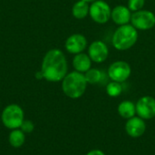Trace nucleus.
Returning <instances> with one entry per match:
<instances>
[{
  "label": "nucleus",
  "instance_id": "nucleus-1",
  "mask_svg": "<svg viewBox=\"0 0 155 155\" xmlns=\"http://www.w3.org/2000/svg\"><path fill=\"white\" fill-rule=\"evenodd\" d=\"M41 71L44 79L51 82L63 80L67 74V61L60 49L49 50L42 62Z\"/></svg>",
  "mask_w": 155,
  "mask_h": 155
},
{
  "label": "nucleus",
  "instance_id": "nucleus-2",
  "mask_svg": "<svg viewBox=\"0 0 155 155\" xmlns=\"http://www.w3.org/2000/svg\"><path fill=\"white\" fill-rule=\"evenodd\" d=\"M87 86V81L83 73L73 71L63 79L62 89L64 93L71 99H78L84 95Z\"/></svg>",
  "mask_w": 155,
  "mask_h": 155
},
{
  "label": "nucleus",
  "instance_id": "nucleus-3",
  "mask_svg": "<svg viewBox=\"0 0 155 155\" xmlns=\"http://www.w3.org/2000/svg\"><path fill=\"white\" fill-rule=\"evenodd\" d=\"M138 39V32L133 25L120 26L114 32L112 43L118 50H126L131 48Z\"/></svg>",
  "mask_w": 155,
  "mask_h": 155
},
{
  "label": "nucleus",
  "instance_id": "nucleus-4",
  "mask_svg": "<svg viewBox=\"0 0 155 155\" xmlns=\"http://www.w3.org/2000/svg\"><path fill=\"white\" fill-rule=\"evenodd\" d=\"M3 124L11 130L18 129L24 122V111L17 104H10L6 106L2 112Z\"/></svg>",
  "mask_w": 155,
  "mask_h": 155
},
{
  "label": "nucleus",
  "instance_id": "nucleus-5",
  "mask_svg": "<svg viewBox=\"0 0 155 155\" xmlns=\"http://www.w3.org/2000/svg\"><path fill=\"white\" fill-rule=\"evenodd\" d=\"M89 14L92 19L98 24H104L109 21L112 16L110 5L103 0H95L90 5Z\"/></svg>",
  "mask_w": 155,
  "mask_h": 155
},
{
  "label": "nucleus",
  "instance_id": "nucleus-6",
  "mask_svg": "<svg viewBox=\"0 0 155 155\" xmlns=\"http://www.w3.org/2000/svg\"><path fill=\"white\" fill-rule=\"evenodd\" d=\"M131 22L136 29L148 30L155 26V15L148 10H139L132 15Z\"/></svg>",
  "mask_w": 155,
  "mask_h": 155
},
{
  "label": "nucleus",
  "instance_id": "nucleus-7",
  "mask_svg": "<svg viewBox=\"0 0 155 155\" xmlns=\"http://www.w3.org/2000/svg\"><path fill=\"white\" fill-rule=\"evenodd\" d=\"M130 65L125 61H115L108 69V76L114 81L124 82L131 75Z\"/></svg>",
  "mask_w": 155,
  "mask_h": 155
},
{
  "label": "nucleus",
  "instance_id": "nucleus-8",
  "mask_svg": "<svg viewBox=\"0 0 155 155\" xmlns=\"http://www.w3.org/2000/svg\"><path fill=\"white\" fill-rule=\"evenodd\" d=\"M136 112L143 120H150L155 117V99L150 96L141 98L136 103Z\"/></svg>",
  "mask_w": 155,
  "mask_h": 155
},
{
  "label": "nucleus",
  "instance_id": "nucleus-9",
  "mask_svg": "<svg viewBox=\"0 0 155 155\" xmlns=\"http://www.w3.org/2000/svg\"><path fill=\"white\" fill-rule=\"evenodd\" d=\"M109 54V49L106 44L101 40L94 41L88 49V55L92 61L95 63H102L106 60Z\"/></svg>",
  "mask_w": 155,
  "mask_h": 155
},
{
  "label": "nucleus",
  "instance_id": "nucleus-10",
  "mask_svg": "<svg viewBox=\"0 0 155 155\" xmlns=\"http://www.w3.org/2000/svg\"><path fill=\"white\" fill-rule=\"evenodd\" d=\"M87 46V40L84 36L81 34H74L70 36L65 41V48L71 54L82 53Z\"/></svg>",
  "mask_w": 155,
  "mask_h": 155
},
{
  "label": "nucleus",
  "instance_id": "nucleus-11",
  "mask_svg": "<svg viewBox=\"0 0 155 155\" xmlns=\"http://www.w3.org/2000/svg\"><path fill=\"white\" fill-rule=\"evenodd\" d=\"M146 129L145 122H143V119L141 117H133L131 119H128V122L125 125L126 132L133 138H138L141 137Z\"/></svg>",
  "mask_w": 155,
  "mask_h": 155
},
{
  "label": "nucleus",
  "instance_id": "nucleus-12",
  "mask_svg": "<svg viewBox=\"0 0 155 155\" xmlns=\"http://www.w3.org/2000/svg\"><path fill=\"white\" fill-rule=\"evenodd\" d=\"M111 17L116 25H126L131 21V10L124 5H117L112 10Z\"/></svg>",
  "mask_w": 155,
  "mask_h": 155
},
{
  "label": "nucleus",
  "instance_id": "nucleus-13",
  "mask_svg": "<svg viewBox=\"0 0 155 155\" xmlns=\"http://www.w3.org/2000/svg\"><path fill=\"white\" fill-rule=\"evenodd\" d=\"M91 65H92V59L90 58L89 55H86L84 53L76 54L73 59V66L74 69L81 73L89 70L91 69Z\"/></svg>",
  "mask_w": 155,
  "mask_h": 155
},
{
  "label": "nucleus",
  "instance_id": "nucleus-14",
  "mask_svg": "<svg viewBox=\"0 0 155 155\" xmlns=\"http://www.w3.org/2000/svg\"><path fill=\"white\" fill-rule=\"evenodd\" d=\"M89 11H90V6L88 3L83 0L76 2L72 8L73 16L77 19L85 18L89 15Z\"/></svg>",
  "mask_w": 155,
  "mask_h": 155
},
{
  "label": "nucleus",
  "instance_id": "nucleus-15",
  "mask_svg": "<svg viewBox=\"0 0 155 155\" xmlns=\"http://www.w3.org/2000/svg\"><path fill=\"white\" fill-rule=\"evenodd\" d=\"M119 114L124 119H131L136 113V106L130 100H124L118 106Z\"/></svg>",
  "mask_w": 155,
  "mask_h": 155
},
{
  "label": "nucleus",
  "instance_id": "nucleus-16",
  "mask_svg": "<svg viewBox=\"0 0 155 155\" xmlns=\"http://www.w3.org/2000/svg\"><path fill=\"white\" fill-rule=\"evenodd\" d=\"M25 140V132L22 130H18V129L12 130V132L9 134V143L14 148L21 147L24 144Z\"/></svg>",
  "mask_w": 155,
  "mask_h": 155
},
{
  "label": "nucleus",
  "instance_id": "nucleus-17",
  "mask_svg": "<svg viewBox=\"0 0 155 155\" xmlns=\"http://www.w3.org/2000/svg\"><path fill=\"white\" fill-rule=\"evenodd\" d=\"M85 79L89 84H97L102 79V72L97 69H90L85 72Z\"/></svg>",
  "mask_w": 155,
  "mask_h": 155
},
{
  "label": "nucleus",
  "instance_id": "nucleus-18",
  "mask_svg": "<svg viewBox=\"0 0 155 155\" xmlns=\"http://www.w3.org/2000/svg\"><path fill=\"white\" fill-rule=\"evenodd\" d=\"M123 91V87L120 82L112 81L106 86V92L110 97H118Z\"/></svg>",
  "mask_w": 155,
  "mask_h": 155
},
{
  "label": "nucleus",
  "instance_id": "nucleus-19",
  "mask_svg": "<svg viewBox=\"0 0 155 155\" xmlns=\"http://www.w3.org/2000/svg\"><path fill=\"white\" fill-rule=\"evenodd\" d=\"M145 3V0H129L128 1V8L133 11L136 12L142 10Z\"/></svg>",
  "mask_w": 155,
  "mask_h": 155
},
{
  "label": "nucleus",
  "instance_id": "nucleus-20",
  "mask_svg": "<svg viewBox=\"0 0 155 155\" xmlns=\"http://www.w3.org/2000/svg\"><path fill=\"white\" fill-rule=\"evenodd\" d=\"M21 130L24 132H26V133H30V132H32L33 131H34V129H35V125H34V123L31 122V121H25L24 120V122H23V123H22V125H21Z\"/></svg>",
  "mask_w": 155,
  "mask_h": 155
},
{
  "label": "nucleus",
  "instance_id": "nucleus-21",
  "mask_svg": "<svg viewBox=\"0 0 155 155\" xmlns=\"http://www.w3.org/2000/svg\"><path fill=\"white\" fill-rule=\"evenodd\" d=\"M86 155H105L102 151L100 150H93L91 152H89Z\"/></svg>",
  "mask_w": 155,
  "mask_h": 155
},
{
  "label": "nucleus",
  "instance_id": "nucleus-22",
  "mask_svg": "<svg viewBox=\"0 0 155 155\" xmlns=\"http://www.w3.org/2000/svg\"><path fill=\"white\" fill-rule=\"evenodd\" d=\"M35 78H36V79H43L44 77H43V73H42V71H39V72H37V73L35 74Z\"/></svg>",
  "mask_w": 155,
  "mask_h": 155
},
{
  "label": "nucleus",
  "instance_id": "nucleus-23",
  "mask_svg": "<svg viewBox=\"0 0 155 155\" xmlns=\"http://www.w3.org/2000/svg\"><path fill=\"white\" fill-rule=\"evenodd\" d=\"M83 1H85V2H87V3H90V2H94V1H95V0H83Z\"/></svg>",
  "mask_w": 155,
  "mask_h": 155
}]
</instances>
